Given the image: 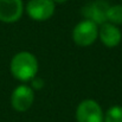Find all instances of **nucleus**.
<instances>
[{
    "label": "nucleus",
    "instance_id": "nucleus-8",
    "mask_svg": "<svg viewBox=\"0 0 122 122\" xmlns=\"http://www.w3.org/2000/svg\"><path fill=\"white\" fill-rule=\"evenodd\" d=\"M98 38L104 46L112 49L116 47L121 43L122 33L119 26L107 21L98 27Z\"/></svg>",
    "mask_w": 122,
    "mask_h": 122
},
{
    "label": "nucleus",
    "instance_id": "nucleus-1",
    "mask_svg": "<svg viewBox=\"0 0 122 122\" xmlns=\"http://www.w3.org/2000/svg\"><path fill=\"white\" fill-rule=\"evenodd\" d=\"M38 59L29 51H20L15 53L10 63L12 76L20 82H30L38 74Z\"/></svg>",
    "mask_w": 122,
    "mask_h": 122
},
{
    "label": "nucleus",
    "instance_id": "nucleus-2",
    "mask_svg": "<svg viewBox=\"0 0 122 122\" xmlns=\"http://www.w3.org/2000/svg\"><path fill=\"white\" fill-rule=\"evenodd\" d=\"M72 41L78 46H90L98 38V25L83 19L72 30Z\"/></svg>",
    "mask_w": 122,
    "mask_h": 122
},
{
    "label": "nucleus",
    "instance_id": "nucleus-9",
    "mask_svg": "<svg viewBox=\"0 0 122 122\" xmlns=\"http://www.w3.org/2000/svg\"><path fill=\"white\" fill-rule=\"evenodd\" d=\"M107 21L116 26L122 25V5H112L109 6Z\"/></svg>",
    "mask_w": 122,
    "mask_h": 122
},
{
    "label": "nucleus",
    "instance_id": "nucleus-11",
    "mask_svg": "<svg viewBox=\"0 0 122 122\" xmlns=\"http://www.w3.org/2000/svg\"><path fill=\"white\" fill-rule=\"evenodd\" d=\"M30 82H31V88L33 90H41V88L44 86V84H45L44 80L41 78V77H37V76L35 78H32Z\"/></svg>",
    "mask_w": 122,
    "mask_h": 122
},
{
    "label": "nucleus",
    "instance_id": "nucleus-7",
    "mask_svg": "<svg viewBox=\"0 0 122 122\" xmlns=\"http://www.w3.org/2000/svg\"><path fill=\"white\" fill-rule=\"evenodd\" d=\"M24 13L23 0H0V21L12 24L18 21Z\"/></svg>",
    "mask_w": 122,
    "mask_h": 122
},
{
    "label": "nucleus",
    "instance_id": "nucleus-10",
    "mask_svg": "<svg viewBox=\"0 0 122 122\" xmlns=\"http://www.w3.org/2000/svg\"><path fill=\"white\" fill-rule=\"evenodd\" d=\"M103 122H122V106L115 104L104 114Z\"/></svg>",
    "mask_w": 122,
    "mask_h": 122
},
{
    "label": "nucleus",
    "instance_id": "nucleus-3",
    "mask_svg": "<svg viewBox=\"0 0 122 122\" xmlns=\"http://www.w3.org/2000/svg\"><path fill=\"white\" fill-rule=\"evenodd\" d=\"M104 114L101 106L91 98L83 100L77 106L76 120L77 122H103Z\"/></svg>",
    "mask_w": 122,
    "mask_h": 122
},
{
    "label": "nucleus",
    "instance_id": "nucleus-4",
    "mask_svg": "<svg viewBox=\"0 0 122 122\" xmlns=\"http://www.w3.org/2000/svg\"><path fill=\"white\" fill-rule=\"evenodd\" d=\"M33 102H35V90L31 86L26 84H20L12 91L11 106L14 110L24 113L32 107Z\"/></svg>",
    "mask_w": 122,
    "mask_h": 122
},
{
    "label": "nucleus",
    "instance_id": "nucleus-6",
    "mask_svg": "<svg viewBox=\"0 0 122 122\" xmlns=\"http://www.w3.org/2000/svg\"><path fill=\"white\" fill-rule=\"evenodd\" d=\"M109 4L106 0H95L85 4L82 8V14L84 19L95 23L96 25L101 26L102 24L107 23V14L109 10Z\"/></svg>",
    "mask_w": 122,
    "mask_h": 122
},
{
    "label": "nucleus",
    "instance_id": "nucleus-12",
    "mask_svg": "<svg viewBox=\"0 0 122 122\" xmlns=\"http://www.w3.org/2000/svg\"><path fill=\"white\" fill-rule=\"evenodd\" d=\"M52 1H53L56 5H57V4H58V5H62V4H65L68 0H52Z\"/></svg>",
    "mask_w": 122,
    "mask_h": 122
},
{
    "label": "nucleus",
    "instance_id": "nucleus-5",
    "mask_svg": "<svg viewBox=\"0 0 122 122\" xmlns=\"http://www.w3.org/2000/svg\"><path fill=\"white\" fill-rule=\"evenodd\" d=\"M56 4L52 0H30L26 5L27 15L36 21H45L55 14Z\"/></svg>",
    "mask_w": 122,
    "mask_h": 122
}]
</instances>
